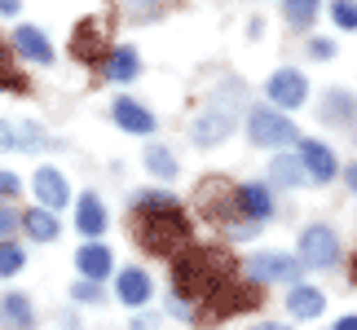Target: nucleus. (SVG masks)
Segmentation results:
<instances>
[{
    "label": "nucleus",
    "mask_w": 357,
    "mask_h": 330,
    "mask_svg": "<svg viewBox=\"0 0 357 330\" xmlns=\"http://www.w3.org/2000/svg\"><path fill=\"white\" fill-rule=\"evenodd\" d=\"M176 295L181 299H199V304H221V313L234 308H252V295L234 282V269H229L225 256L216 251H185L172 269Z\"/></svg>",
    "instance_id": "obj_1"
},
{
    "label": "nucleus",
    "mask_w": 357,
    "mask_h": 330,
    "mask_svg": "<svg viewBox=\"0 0 357 330\" xmlns=\"http://www.w3.org/2000/svg\"><path fill=\"white\" fill-rule=\"evenodd\" d=\"M137 233H142V246L155 256H176L190 238L185 220L176 207H163V212H137Z\"/></svg>",
    "instance_id": "obj_2"
},
{
    "label": "nucleus",
    "mask_w": 357,
    "mask_h": 330,
    "mask_svg": "<svg viewBox=\"0 0 357 330\" xmlns=\"http://www.w3.org/2000/svg\"><path fill=\"white\" fill-rule=\"evenodd\" d=\"M247 136H252L256 146H265V150H282V146L300 141L296 123L287 119L278 106H260V110H252V115H247Z\"/></svg>",
    "instance_id": "obj_3"
},
{
    "label": "nucleus",
    "mask_w": 357,
    "mask_h": 330,
    "mask_svg": "<svg viewBox=\"0 0 357 330\" xmlns=\"http://www.w3.org/2000/svg\"><path fill=\"white\" fill-rule=\"evenodd\" d=\"M340 260V238L326 225H309L300 233V265L305 269H331Z\"/></svg>",
    "instance_id": "obj_4"
},
{
    "label": "nucleus",
    "mask_w": 357,
    "mask_h": 330,
    "mask_svg": "<svg viewBox=\"0 0 357 330\" xmlns=\"http://www.w3.org/2000/svg\"><path fill=\"white\" fill-rule=\"evenodd\" d=\"M300 256H282V251H265L247 260V278L252 282H296L300 278Z\"/></svg>",
    "instance_id": "obj_5"
},
{
    "label": "nucleus",
    "mask_w": 357,
    "mask_h": 330,
    "mask_svg": "<svg viewBox=\"0 0 357 330\" xmlns=\"http://www.w3.org/2000/svg\"><path fill=\"white\" fill-rule=\"evenodd\" d=\"M265 93H269V106H278V110H296V106H305V97H309V79L300 75V71H291V66H282V71H273V75H269Z\"/></svg>",
    "instance_id": "obj_6"
},
{
    "label": "nucleus",
    "mask_w": 357,
    "mask_h": 330,
    "mask_svg": "<svg viewBox=\"0 0 357 330\" xmlns=\"http://www.w3.org/2000/svg\"><path fill=\"white\" fill-rule=\"evenodd\" d=\"M31 189H36L40 207H49V212L66 207V198H71V185H66V176H62L58 168H36V176H31Z\"/></svg>",
    "instance_id": "obj_7"
},
{
    "label": "nucleus",
    "mask_w": 357,
    "mask_h": 330,
    "mask_svg": "<svg viewBox=\"0 0 357 330\" xmlns=\"http://www.w3.org/2000/svg\"><path fill=\"white\" fill-rule=\"evenodd\" d=\"M53 136L40 132V123H0V150H49Z\"/></svg>",
    "instance_id": "obj_8"
},
{
    "label": "nucleus",
    "mask_w": 357,
    "mask_h": 330,
    "mask_svg": "<svg viewBox=\"0 0 357 330\" xmlns=\"http://www.w3.org/2000/svg\"><path fill=\"white\" fill-rule=\"evenodd\" d=\"M229 123H234V115H229L225 106H212L203 110V115L195 119V146H216L229 136Z\"/></svg>",
    "instance_id": "obj_9"
},
{
    "label": "nucleus",
    "mask_w": 357,
    "mask_h": 330,
    "mask_svg": "<svg viewBox=\"0 0 357 330\" xmlns=\"http://www.w3.org/2000/svg\"><path fill=\"white\" fill-rule=\"evenodd\" d=\"M300 163H305V172H309V181H331V176L340 172L335 168V155L326 150L322 141H300Z\"/></svg>",
    "instance_id": "obj_10"
},
{
    "label": "nucleus",
    "mask_w": 357,
    "mask_h": 330,
    "mask_svg": "<svg viewBox=\"0 0 357 330\" xmlns=\"http://www.w3.org/2000/svg\"><path fill=\"white\" fill-rule=\"evenodd\" d=\"M111 265H115V260H111V246H106V242H84L75 251V269L84 273L89 282H102L106 273H111Z\"/></svg>",
    "instance_id": "obj_11"
},
{
    "label": "nucleus",
    "mask_w": 357,
    "mask_h": 330,
    "mask_svg": "<svg viewBox=\"0 0 357 330\" xmlns=\"http://www.w3.org/2000/svg\"><path fill=\"white\" fill-rule=\"evenodd\" d=\"M111 115H115V123L123 132H132V136H146V132H155V115H150L146 106H137L132 97H119L115 106H111Z\"/></svg>",
    "instance_id": "obj_12"
},
{
    "label": "nucleus",
    "mask_w": 357,
    "mask_h": 330,
    "mask_svg": "<svg viewBox=\"0 0 357 330\" xmlns=\"http://www.w3.org/2000/svg\"><path fill=\"white\" fill-rule=\"evenodd\" d=\"M13 49L22 53L26 62H40V66H49L53 62V45L45 40V31H36V26H13Z\"/></svg>",
    "instance_id": "obj_13"
},
{
    "label": "nucleus",
    "mask_w": 357,
    "mask_h": 330,
    "mask_svg": "<svg viewBox=\"0 0 357 330\" xmlns=\"http://www.w3.org/2000/svg\"><path fill=\"white\" fill-rule=\"evenodd\" d=\"M71 58H79V62H98L102 58V26H98V18H84L75 26V36H71ZM106 62V58H102Z\"/></svg>",
    "instance_id": "obj_14"
},
{
    "label": "nucleus",
    "mask_w": 357,
    "mask_h": 330,
    "mask_svg": "<svg viewBox=\"0 0 357 330\" xmlns=\"http://www.w3.org/2000/svg\"><path fill=\"white\" fill-rule=\"evenodd\" d=\"M75 225H79V233H84L89 242H98V233H106V207H102L98 194H84V198H79Z\"/></svg>",
    "instance_id": "obj_15"
},
{
    "label": "nucleus",
    "mask_w": 357,
    "mask_h": 330,
    "mask_svg": "<svg viewBox=\"0 0 357 330\" xmlns=\"http://www.w3.org/2000/svg\"><path fill=\"white\" fill-rule=\"evenodd\" d=\"M238 212L252 220V225H260V220L273 216V198L265 185H238Z\"/></svg>",
    "instance_id": "obj_16"
},
{
    "label": "nucleus",
    "mask_w": 357,
    "mask_h": 330,
    "mask_svg": "<svg viewBox=\"0 0 357 330\" xmlns=\"http://www.w3.org/2000/svg\"><path fill=\"white\" fill-rule=\"evenodd\" d=\"M106 79H115V84H128V79L142 75V58H137V49H111L102 62Z\"/></svg>",
    "instance_id": "obj_17"
},
{
    "label": "nucleus",
    "mask_w": 357,
    "mask_h": 330,
    "mask_svg": "<svg viewBox=\"0 0 357 330\" xmlns=\"http://www.w3.org/2000/svg\"><path fill=\"white\" fill-rule=\"evenodd\" d=\"M115 291H119V299H123L128 308H142L146 299H150V278H146L142 269H123L119 282H115Z\"/></svg>",
    "instance_id": "obj_18"
},
{
    "label": "nucleus",
    "mask_w": 357,
    "mask_h": 330,
    "mask_svg": "<svg viewBox=\"0 0 357 330\" xmlns=\"http://www.w3.org/2000/svg\"><path fill=\"white\" fill-rule=\"evenodd\" d=\"M269 181H273V185H305L309 172H305V163H300V155H273Z\"/></svg>",
    "instance_id": "obj_19"
},
{
    "label": "nucleus",
    "mask_w": 357,
    "mask_h": 330,
    "mask_svg": "<svg viewBox=\"0 0 357 330\" xmlns=\"http://www.w3.org/2000/svg\"><path fill=\"white\" fill-rule=\"evenodd\" d=\"M287 308H291V317H318V313L326 308V299H322L318 286H291Z\"/></svg>",
    "instance_id": "obj_20"
},
{
    "label": "nucleus",
    "mask_w": 357,
    "mask_h": 330,
    "mask_svg": "<svg viewBox=\"0 0 357 330\" xmlns=\"http://www.w3.org/2000/svg\"><path fill=\"white\" fill-rule=\"evenodd\" d=\"M22 229L31 233L36 242H53V238H58V233H62V229H58V220H53V212H49V207H26V212H22Z\"/></svg>",
    "instance_id": "obj_21"
},
{
    "label": "nucleus",
    "mask_w": 357,
    "mask_h": 330,
    "mask_svg": "<svg viewBox=\"0 0 357 330\" xmlns=\"http://www.w3.org/2000/svg\"><path fill=\"white\" fill-rule=\"evenodd\" d=\"M0 313H5V322L13 326V330H31V322H36V313H31V304H26V295H5L0 299Z\"/></svg>",
    "instance_id": "obj_22"
},
{
    "label": "nucleus",
    "mask_w": 357,
    "mask_h": 330,
    "mask_svg": "<svg viewBox=\"0 0 357 330\" xmlns=\"http://www.w3.org/2000/svg\"><path fill=\"white\" fill-rule=\"evenodd\" d=\"M318 5H322V0H282V9H287V26L305 31V26L318 18Z\"/></svg>",
    "instance_id": "obj_23"
},
{
    "label": "nucleus",
    "mask_w": 357,
    "mask_h": 330,
    "mask_svg": "<svg viewBox=\"0 0 357 330\" xmlns=\"http://www.w3.org/2000/svg\"><path fill=\"white\" fill-rule=\"evenodd\" d=\"M146 168L155 172V176H163V181H172V176H176L172 150H168V146H150V150H146Z\"/></svg>",
    "instance_id": "obj_24"
},
{
    "label": "nucleus",
    "mask_w": 357,
    "mask_h": 330,
    "mask_svg": "<svg viewBox=\"0 0 357 330\" xmlns=\"http://www.w3.org/2000/svg\"><path fill=\"white\" fill-rule=\"evenodd\" d=\"M26 265V256H22V246L18 242H0V278H13V273H18Z\"/></svg>",
    "instance_id": "obj_25"
},
{
    "label": "nucleus",
    "mask_w": 357,
    "mask_h": 330,
    "mask_svg": "<svg viewBox=\"0 0 357 330\" xmlns=\"http://www.w3.org/2000/svg\"><path fill=\"white\" fill-rule=\"evenodd\" d=\"M331 22L340 31H357V0H331Z\"/></svg>",
    "instance_id": "obj_26"
},
{
    "label": "nucleus",
    "mask_w": 357,
    "mask_h": 330,
    "mask_svg": "<svg viewBox=\"0 0 357 330\" xmlns=\"http://www.w3.org/2000/svg\"><path fill=\"white\" fill-rule=\"evenodd\" d=\"M163 207H176L172 194H159V189H146V194L132 198V212H163Z\"/></svg>",
    "instance_id": "obj_27"
},
{
    "label": "nucleus",
    "mask_w": 357,
    "mask_h": 330,
    "mask_svg": "<svg viewBox=\"0 0 357 330\" xmlns=\"http://www.w3.org/2000/svg\"><path fill=\"white\" fill-rule=\"evenodd\" d=\"M0 88H13V93H26V84H22V75L9 66V58H5V49H0Z\"/></svg>",
    "instance_id": "obj_28"
},
{
    "label": "nucleus",
    "mask_w": 357,
    "mask_h": 330,
    "mask_svg": "<svg viewBox=\"0 0 357 330\" xmlns=\"http://www.w3.org/2000/svg\"><path fill=\"white\" fill-rule=\"evenodd\" d=\"M71 295L79 299V304H102V286H98V282H89V278H84V282H75V291H71Z\"/></svg>",
    "instance_id": "obj_29"
},
{
    "label": "nucleus",
    "mask_w": 357,
    "mask_h": 330,
    "mask_svg": "<svg viewBox=\"0 0 357 330\" xmlns=\"http://www.w3.org/2000/svg\"><path fill=\"white\" fill-rule=\"evenodd\" d=\"M22 225V216L18 212H9V207H0V242H9V233Z\"/></svg>",
    "instance_id": "obj_30"
},
{
    "label": "nucleus",
    "mask_w": 357,
    "mask_h": 330,
    "mask_svg": "<svg viewBox=\"0 0 357 330\" xmlns=\"http://www.w3.org/2000/svg\"><path fill=\"white\" fill-rule=\"evenodd\" d=\"M18 189H22V181H18V176H13V172H0V198L18 194Z\"/></svg>",
    "instance_id": "obj_31"
},
{
    "label": "nucleus",
    "mask_w": 357,
    "mask_h": 330,
    "mask_svg": "<svg viewBox=\"0 0 357 330\" xmlns=\"http://www.w3.org/2000/svg\"><path fill=\"white\" fill-rule=\"evenodd\" d=\"M309 49H313V58H331V53H335V49H331V40H313Z\"/></svg>",
    "instance_id": "obj_32"
},
{
    "label": "nucleus",
    "mask_w": 357,
    "mask_h": 330,
    "mask_svg": "<svg viewBox=\"0 0 357 330\" xmlns=\"http://www.w3.org/2000/svg\"><path fill=\"white\" fill-rule=\"evenodd\" d=\"M252 330H291V326H282V322H260V326H252Z\"/></svg>",
    "instance_id": "obj_33"
},
{
    "label": "nucleus",
    "mask_w": 357,
    "mask_h": 330,
    "mask_svg": "<svg viewBox=\"0 0 357 330\" xmlns=\"http://www.w3.org/2000/svg\"><path fill=\"white\" fill-rule=\"evenodd\" d=\"M335 330H357V317H340V322H335Z\"/></svg>",
    "instance_id": "obj_34"
},
{
    "label": "nucleus",
    "mask_w": 357,
    "mask_h": 330,
    "mask_svg": "<svg viewBox=\"0 0 357 330\" xmlns=\"http://www.w3.org/2000/svg\"><path fill=\"white\" fill-rule=\"evenodd\" d=\"M0 13H18V0H0Z\"/></svg>",
    "instance_id": "obj_35"
},
{
    "label": "nucleus",
    "mask_w": 357,
    "mask_h": 330,
    "mask_svg": "<svg viewBox=\"0 0 357 330\" xmlns=\"http://www.w3.org/2000/svg\"><path fill=\"white\" fill-rule=\"evenodd\" d=\"M344 181H349V185L357 189V163H353V168H344Z\"/></svg>",
    "instance_id": "obj_36"
}]
</instances>
